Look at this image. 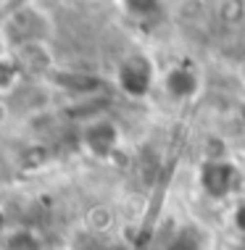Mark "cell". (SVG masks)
I'll return each mask as SVG.
<instances>
[{
  "instance_id": "10",
  "label": "cell",
  "mask_w": 245,
  "mask_h": 250,
  "mask_svg": "<svg viewBox=\"0 0 245 250\" xmlns=\"http://www.w3.org/2000/svg\"><path fill=\"white\" fill-rule=\"evenodd\" d=\"M85 221H87V227H90L92 232H108L111 224H113V211L108 206H92L90 211H87Z\"/></svg>"
},
{
  "instance_id": "9",
  "label": "cell",
  "mask_w": 245,
  "mask_h": 250,
  "mask_svg": "<svg viewBox=\"0 0 245 250\" xmlns=\"http://www.w3.org/2000/svg\"><path fill=\"white\" fill-rule=\"evenodd\" d=\"M22 79H24V71H22V66H19L16 56H13L11 50H3L0 53V98L8 95Z\"/></svg>"
},
{
  "instance_id": "12",
  "label": "cell",
  "mask_w": 245,
  "mask_h": 250,
  "mask_svg": "<svg viewBox=\"0 0 245 250\" xmlns=\"http://www.w3.org/2000/svg\"><path fill=\"white\" fill-rule=\"evenodd\" d=\"M232 221H235V229H237V234H243V237H245V200H243V203H237Z\"/></svg>"
},
{
  "instance_id": "4",
  "label": "cell",
  "mask_w": 245,
  "mask_h": 250,
  "mask_svg": "<svg viewBox=\"0 0 245 250\" xmlns=\"http://www.w3.org/2000/svg\"><path fill=\"white\" fill-rule=\"evenodd\" d=\"M79 143L87 155H92L98 161H106L119 150L121 134H119V126L111 119H92L82 126Z\"/></svg>"
},
{
  "instance_id": "15",
  "label": "cell",
  "mask_w": 245,
  "mask_h": 250,
  "mask_svg": "<svg viewBox=\"0 0 245 250\" xmlns=\"http://www.w3.org/2000/svg\"><path fill=\"white\" fill-rule=\"evenodd\" d=\"M0 234H5V216H3V211H0Z\"/></svg>"
},
{
  "instance_id": "2",
  "label": "cell",
  "mask_w": 245,
  "mask_h": 250,
  "mask_svg": "<svg viewBox=\"0 0 245 250\" xmlns=\"http://www.w3.org/2000/svg\"><path fill=\"white\" fill-rule=\"evenodd\" d=\"M113 84L124 92L127 98L142 100L153 92L156 87V66L145 53H129L116 63L113 71Z\"/></svg>"
},
{
  "instance_id": "7",
  "label": "cell",
  "mask_w": 245,
  "mask_h": 250,
  "mask_svg": "<svg viewBox=\"0 0 245 250\" xmlns=\"http://www.w3.org/2000/svg\"><path fill=\"white\" fill-rule=\"evenodd\" d=\"M161 87L174 103H187V100H193L200 90V74L190 63H177L163 74Z\"/></svg>"
},
{
  "instance_id": "8",
  "label": "cell",
  "mask_w": 245,
  "mask_h": 250,
  "mask_svg": "<svg viewBox=\"0 0 245 250\" xmlns=\"http://www.w3.org/2000/svg\"><path fill=\"white\" fill-rule=\"evenodd\" d=\"M0 250H45V245L35 229L16 227L5 229V234H0Z\"/></svg>"
},
{
  "instance_id": "14",
  "label": "cell",
  "mask_w": 245,
  "mask_h": 250,
  "mask_svg": "<svg viewBox=\"0 0 245 250\" xmlns=\"http://www.w3.org/2000/svg\"><path fill=\"white\" fill-rule=\"evenodd\" d=\"M227 250H245V237L243 234H237V237L227 245Z\"/></svg>"
},
{
  "instance_id": "3",
  "label": "cell",
  "mask_w": 245,
  "mask_h": 250,
  "mask_svg": "<svg viewBox=\"0 0 245 250\" xmlns=\"http://www.w3.org/2000/svg\"><path fill=\"white\" fill-rule=\"evenodd\" d=\"M198 185L206 198L211 200H227L243 185V174L232 161L227 158H208L198 168Z\"/></svg>"
},
{
  "instance_id": "6",
  "label": "cell",
  "mask_w": 245,
  "mask_h": 250,
  "mask_svg": "<svg viewBox=\"0 0 245 250\" xmlns=\"http://www.w3.org/2000/svg\"><path fill=\"white\" fill-rule=\"evenodd\" d=\"M11 53L16 56L24 77H29V79H45L56 69V58H53L50 42H29V45H22V48H16Z\"/></svg>"
},
{
  "instance_id": "1",
  "label": "cell",
  "mask_w": 245,
  "mask_h": 250,
  "mask_svg": "<svg viewBox=\"0 0 245 250\" xmlns=\"http://www.w3.org/2000/svg\"><path fill=\"white\" fill-rule=\"evenodd\" d=\"M0 37H3L5 50H16L29 42H50L53 19L45 8H40L35 3H26L0 24Z\"/></svg>"
},
{
  "instance_id": "13",
  "label": "cell",
  "mask_w": 245,
  "mask_h": 250,
  "mask_svg": "<svg viewBox=\"0 0 245 250\" xmlns=\"http://www.w3.org/2000/svg\"><path fill=\"white\" fill-rule=\"evenodd\" d=\"M8 116H11V108H8V103H5V98H0V129L5 126Z\"/></svg>"
},
{
  "instance_id": "11",
  "label": "cell",
  "mask_w": 245,
  "mask_h": 250,
  "mask_svg": "<svg viewBox=\"0 0 245 250\" xmlns=\"http://www.w3.org/2000/svg\"><path fill=\"white\" fill-rule=\"evenodd\" d=\"M124 11L134 19H151L158 13L161 8V0H121Z\"/></svg>"
},
{
  "instance_id": "5",
  "label": "cell",
  "mask_w": 245,
  "mask_h": 250,
  "mask_svg": "<svg viewBox=\"0 0 245 250\" xmlns=\"http://www.w3.org/2000/svg\"><path fill=\"white\" fill-rule=\"evenodd\" d=\"M5 103H8L11 113L19 111V113H24V116L26 113H29V116H37V113H43L45 108L50 105V92H47L43 79L24 77L22 82L5 95Z\"/></svg>"
}]
</instances>
